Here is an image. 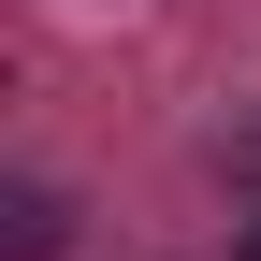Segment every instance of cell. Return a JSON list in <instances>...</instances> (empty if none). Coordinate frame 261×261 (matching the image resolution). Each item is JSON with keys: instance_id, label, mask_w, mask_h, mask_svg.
<instances>
[{"instance_id": "7a4b0ae2", "label": "cell", "mask_w": 261, "mask_h": 261, "mask_svg": "<svg viewBox=\"0 0 261 261\" xmlns=\"http://www.w3.org/2000/svg\"><path fill=\"white\" fill-rule=\"evenodd\" d=\"M247 261H261V218H247Z\"/></svg>"}, {"instance_id": "6da1fadb", "label": "cell", "mask_w": 261, "mask_h": 261, "mask_svg": "<svg viewBox=\"0 0 261 261\" xmlns=\"http://www.w3.org/2000/svg\"><path fill=\"white\" fill-rule=\"evenodd\" d=\"M0 247L44 261V247H58V189H15V203H0Z\"/></svg>"}]
</instances>
